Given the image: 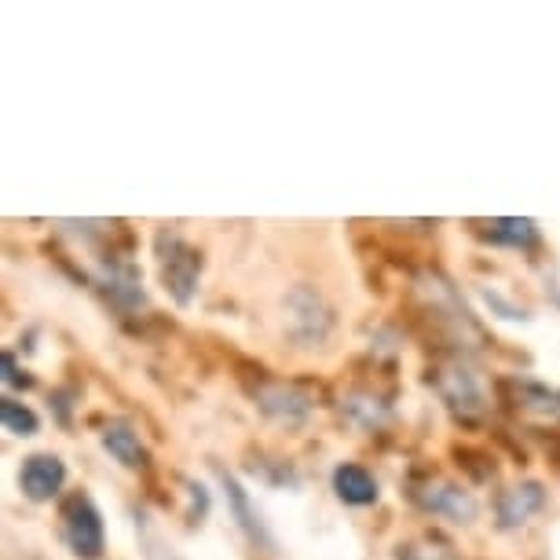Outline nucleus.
<instances>
[{
	"instance_id": "obj_6",
	"label": "nucleus",
	"mask_w": 560,
	"mask_h": 560,
	"mask_svg": "<svg viewBox=\"0 0 560 560\" xmlns=\"http://www.w3.org/2000/svg\"><path fill=\"white\" fill-rule=\"evenodd\" d=\"M253 399H257L260 415L279 421L287 429H298L312 418V396L301 393L298 385H282V382H264L253 388Z\"/></svg>"
},
{
	"instance_id": "obj_14",
	"label": "nucleus",
	"mask_w": 560,
	"mask_h": 560,
	"mask_svg": "<svg viewBox=\"0 0 560 560\" xmlns=\"http://www.w3.org/2000/svg\"><path fill=\"white\" fill-rule=\"evenodd\" d=\"M491 242L499 246H513V249H527L538 242V224L527 217H505V220H494L491 231H488Z\"/></svg>"
},
{
	"instance_id": "obj_7",
	"label": "nucleus",
	"mask_w": 560,
	"mask_h": 560,
	"mask_svg": "<svg viewBox=\"0 0 560 560\" xmlns=\"http://www.w3.org/2000/svg\"><path fill=\"white\" fill-rule=\"evenodd\" d=\"M67 483V465L56 454H30L19 469V488L30 502H51Z\"/></svg>"
},
{
	"instance_id": "obj_10",
	"label": "nucleus",
	"mask_w": 560,
	"mask_h": 560,
	"mask_svg": "<svg viewBox=\"0 0 560 560\" xmlns=\"http://www.w3.org/2000/svg\"><path fill=\"white\" fill-rule=\"evenodd\" d=\"M334 491L345 505H374L377 494H382L377 491L374 472L363 469V465H355V462H341L334 469Z\"/></svg>"
},
{
	"instance_id": "obj_1",
	"label": "nucleus",
	"mask_w": 560,
	"mask_h": 560,
	"mask_svg": "<svg viewBox=\"0 0 560 560\" xmlns=\"http://www.w3.org/2000/svg\"><path fill=\"white\" fill-rule=\"evenodd\" d=\"M154 249H158V268H162V282H165L168 298H173L179 308H187V304L195 301V293H198L202 253H198L195 246H187V242L179 238L176 231H168V228L158 231Z\"/></svg>"
},
{
	"instance_id": "obj_17",
	"label": "nucleus",
	"mask_w": 560,
	"mask_h": 560,
	"mask_svg": "<svg viewBox=\"0 0 560 560\" xmlns=\"http://www.w3.org/2000/svg\"><path fill=\"white\" fill-rule=\"evenodd\" d=\"M396 560H454L447 549L440 546H425V542H407L396 549Z\"/></svg>"
},
{
	"instance_id": "obj_12",
	"label": "nucleus",
	"mask_w": 560,
	"mask_h": 560,
	"mask_svg": "<svg viewBox=\"0 0 560 560\" xmlns=\"http://www.w3.org/2000/svg\"><path fill=\"white\" fill-rule=\"evenodd\" d=\"M103 447H107L110 458L121 462L125 469H147V465H151V454H147L140 432L132 425H125V421H114V425L103 429Z\"/></svg>"
},
{
	"instance_id": "obj_15",
	"label": "nucleus",
	"mask_w": 560,
	"mask_h": 560,
	"mask_svg": "<svg viewBox=\"0 0 560 560\" xmlns=\"http://www.w3.org/2000/svg\"><path fill=\"white\" fill-rule=\"evenodd\" d=\"M341 410H348V418L359 421L363 429H377V425H385V421L393 418L382 399H374L370 393H352L348 399H341Z\"/></svg>"
},
{
	"instance_id": "obj_2",
	"label": "nucleus",
	"mask_w": 560,
	"mask_h": 560,
	"mask_svg": "<svg viewBox=\"0 0 560 560\" xmlns=\"http://www.w3.org/2000/svg\"><path fill=\"white\" fill-rule=\"evenodd\" d=\"M287 323L301 348H323L334 334V308L315 287H293L287 298Z\"/></svg>"
},
{
	"instance_id": "obj_11",
	"label": "nucleus",
	"mask_w": 560,
	"mask_h": 560,
	"mask_svg": "<svg viewBox=\"0 0 560 560\" xmlns=\"http://www.w3.org/2000/svg\"><path fill=\"white\" fill-rule=\"evenodd\" d=\"M103 290L110 293L114 301L121 304V308H140L143 304V290H140V271L132 268L129 260H103Z\"/></svg>"
},
{
	"instance_id": "obj_18",
	"label": "nucleus",
	"mask_w": 560,
	"mask_h": 560,
	"mask_svg": "<svg viewBox=\"0 0 560 560\" xmlns=\"http://www.w3.org/2000/svg\"><path fill=\"white\" fill-rule=\"evenodd\" d=\"M0 370H4V385H8V388H30V385H34V377L19 374V366H15V355H12V352H4V359H0Z\"/></svg>"
},
{
	"instance_id": "obj_9",
	"label": "nucleus",
	"mask_w": 560,
	"mask_h": 560,
	"mask_svg": "<svg viewBox=\"0 0 560 560\" xmlns=\"http://www.w3.org/2000/svg\"><path fill=\"white\" fill-rule=\"evenodd\" d=\"M220 483H224V494H228V505H231V516L238 521V527L246 532V538L257 549H264V553H275V538H271V532L264 527V521H260V513H257V505H253V499H249V491L242 488V483L231 477L228 469H220Z\"/></svg>"
},
{
	"instance_id": "obj_5",
	"label": "nucleus",
	"mask_w": 560,
	"mask_h": 560,
	"mask_svg": "<svg viewBox=\"0 0 560 560\" xmlns=\"http://www.w3.org/2000/svg\"><path fill=\"white\" fill-rule=\"evenodd\" d=\"M415 502L421 505L425 513H436V516H447L451 524H472L480 513L477 499L472 491H465L462 483H451V480H429V483H418L415 491Z\"/></svg>"
},
{
	"instance_id": "obj_16",
	"label": "nucleus",
	"mask_w": 560,
	"mask_h": 560,
	"mask_svg": "<svg viewBox=\"0 0 560 560\" xmlns=\"http://www.w3.org/2000/svg\"><path fill=\"white\" fill-rule=\"evenodd\" d=\"M0 421H4V429L12 432V436H37V429H40V418L34 410L12 396L0 399Z\"/></svg>"
},
{
	"instance_id": "obj_8",
	"label": "nucleus",
	"mask_w": 560,
	"mask_h": 560,
	"mask_svg": "<svg viewBox=\"0 0 560 560\" xmlns=\"http://www.w3.org/2000/svg\"><path fill=\"white\" fill-rule=\"evenodd\" d=\"M546 505V488L538 480H521L513 488H505L494 502V516H499V527L502 532H516L524 527L532 516Z\"/></svg>"
},
{
	"instance_id": "obj_4",
	"label": "nucleus",
	"mask_w": 560,
	"mask_h": 560,
	"mask_svg": "<svg viewBox=\"0 0 560 560\" xmlns=\"http://www.w3.org/2000/svg\"><path fill=\"white\" fill-rule=\"evenodd\" d=\"M62 535H67V546L73 549V557H81V560L103 557L107 535H103V516L89 494H70V499L62 502Z\"/></svg>"
},
{
	"instance_id": "obj_3",
	"label": "nucleus",
	"mask_w": 560,
	"mask_h": 560,
	"mask_svg": "<svg viewBox=\"0 0 560 560\" xmlns=\"http://www.w3.org/2000/svg\"><path fill=\"white\" fill-rule=\"evenodd\" d=\"M436 388H440L443 404L451 407V415L462 418V421H480L483 410H488V388H483L477 370H472L469 363H462V359L440 366Z\"/></svg>"
},
{
	"instance_id": "obj_13",
	"label": "nucleus",
	"mask_w": 560,
	"mask_h": 560,
	"mask_svg": "<svg viewBox=\"0 0 560 560\" xmlns=\"http://www.w3.org/2000/svg\"><path fill=\"white\" fill-rule=\"evenodd\" d=\"M513 388H516V399H521L524 410L560 421V388H549L542 382H513Z\"/></svg>"
}]
</instances>
